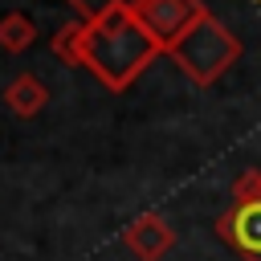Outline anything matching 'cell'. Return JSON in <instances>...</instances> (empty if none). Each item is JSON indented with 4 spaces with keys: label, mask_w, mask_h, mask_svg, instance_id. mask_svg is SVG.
<instances>
[{
    "label": "cell",
    "mask_w": 261,
    "mask_h": 261,
    "mask_svg": "<svg viewBox=\"0 0 261 261\" xmlns=\"http://www.w3.org/2000/svg\"><path fill=\"white\" fill-rule=\"evenodd\" d=\"M4 102H8V110H12V114L33 118V114H41V110H45L49 90H45V82H41L37 73H16V77L4 86Z\"/></svg>",
    "instance_id": "6"
},
{
    "label": "cell",
    "mask_w": 261,
    "mask_h": 261,
    "mask_svg": "<svg viewBox=\"0 0 261 261\" xmlns=\"http://www.w3.org/2000/svg\"><path fill=\"white\" fill-rule=\"evenodd\" d=\"M130 8H135V16L147 24V33L163 45V53H167V45H171L188 24H196V20L208 12L204 0H130Z\"/></svg>",
    "instance_id": "3"
},
{
    "label": "cell",
    "mask_w": 261,
    "mask_h": 261,
    "mask_svg": "<svg viewBox=\"0 0 261 261\" xmlns=\"http://www.w3.org/2000/svg\"><path fill=\"white\" fill-rule=\"evenodd\" d=\"M216 232H220V241L232 245L245 261H261V200L232 204V208L216 220Z\"/></svg>",
    "instance_id": "4"
},
{
    "label": "cell",
    "mask_w": 261,
    "mask_h": 261,
    "mask_svg": "<svg viewBox=\"0 0 261 261\" xmlns=\"http://www.w3.org/2000/svg\"><path fill=\"white\" fill-rule=\"evenodd\" d=\"M245 200H261V167H249L232 179V204H245Z\"/></svg>",
    "instance_id": "9"
},
{
    "label": "cell",
    "mask_w": 261,
    "mask_h": 261,
    "mask_svg": "<svg viewBox=\"0 0 261 261\" xmlns=\"http://www.w3.org/2000/svg\"><path fill=\"white\" fill-rule=\"evenodd\" d=\"M37 37V24L24 16V12H4L0 16V49L8 53H24Z\"/></svg>",
    "instance_id": "7"
},
{
    "label": "cell",
    "mask_w": 261,
    "mask_h": 261,
    "mask_svg": "<svg viewBox=\"0 0 261 261\" xmlns=\"http://www.w3.org/2000/svg\"><path fill=\"white\" fill-rule=\"evenodd\" d=\"M122 241H126V249H130L135 257H143V261H159V257L175 245V228H171L159 212H143V216H135V220L126 224Z\"/></svg>",
    "instance_id": "5"
},
{
    "label": "cell",
    "mask_w": 261,
    "mask_h": 261,
    "mask_svg": "<svg viewBox=\"0 0 261 261\" xmlns=\"http://www.w3.org/2000/svg\"><path fill=\"white\" fill-rule=\"evenodd\" d=\"M82 33H86V16H77L73 24H61V29L49 37L53 57H61L65 65H82Z\"/></svg>",
    "instance_id": "8"
},
{
    "label": "cell",
    "mask_w": 261,
    "mask_h": 261,
    "mask_svg": "<svg viewBox=\"0 0 261 261\" xmlns=\"http://www.w3.org/2000/svg\"><path fill=\"white\" fill-rule=\"evenodd\" d=\"M167 57L196 82V86H212L216 77H224L237 57H241V37L216 20L212 12H204L196 24H188L171 45H167Z\"/></svg>",
    "instance_id": "2"
},
{
    "label": "cell",
    "mask_w": 261,
    "mask_h": 261,
    "mask_svg": "<svg viewBox=\"0 0 261 261\" xmlns=\"http://www.w3.org/2000/svg\"><path fill=\"white\" fill-rule=\"evenodd\" d=\"M159 53H163V45L147 33V24L135 16L130 4H110L106 12L86 20L82 65L106 90H126Z\"/></svg>",
    "instance_id": "1"
},
{
    "label": "cell",
    "mask_w": 261,
    "mask_h": 261,
    "mask_svg": "<svg viewBox=\"0 0 261 261\" xmlns=\"http://www.w3.org/2000/svg\"><path fill=\"white\" fill-rule=\"evenodd\" d=\"M69 4L77 8V16H86V20H90V16H98V12H106L110 4H130V0H69Z\"/></svg>",
    "instance_id": "10"
}]
</instances>
